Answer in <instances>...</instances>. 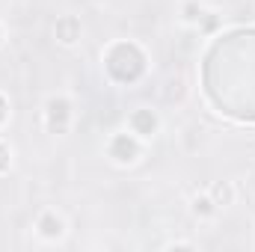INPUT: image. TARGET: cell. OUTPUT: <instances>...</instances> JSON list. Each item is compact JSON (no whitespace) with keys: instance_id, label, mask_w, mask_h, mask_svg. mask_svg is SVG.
I'll use <instances>...</instances> for the list:
<instances>
[{"instance_id":"cell-8","label":"cell","mask_w":255,"mask_h":252,"mask_svg":"<svg viewBox=\"0 0 255 252\" xmlns=\"http://www.w3.org/2000/svg\"><path fill=\"white\" fill-rule=\"evenodd\" d=\"M214 193H217V199H223V202H229V199H232V190H229V187H217Z\"/></svg>"},{"instance_id":"cell-1","label":"cell","mask_w":255,"mask_h":252,"mask_svg":"<svg viewBox=\"0 0 255 252\" xmlns=\"http://www.w3.org/2000/svg\"><path fill=\"white\" fill-rule=\"evenodd\" d=\"M110 157L116 163H133L139 157V142L133 139V133H116L110 139Z\"/></svg>"},{"instance_id":"cell-5","label":"cell","mask_w":255,"mask_h":252,"mask_svg":"<svg viewBox=\"0 0 255 252\" xmlns=\"http://www.w3.org/2000/svg\"><path fill=\"white\" fill-rule=\"evenodd\" d=\"M54 30H57V39H60L63 45H74V42L80 39V24H77V21H74L71 15H65V18H60Z\"/></svg>"},{"instance_id":"cell-2","label":"cell","mask_w":255,"mask_h":252,"mask_svg":"<svg viewBox=\"0 0 255 252\" xmlns=\"http://www.w3.org/2000/svg\"><path fill=\"white\" fill-rule=\"evenodd\" d=\"M128 125H130V133H136L139 139H148V136H154V130H157V116H154L151 110L139 107V110L130 113Z\"/></svg>"},{"instance_id":"cell-3","label":"cell","mask_w":255,"mask_h":252,"mask_svg":"<svg viewBox=\"0 0 255 252\" xmlns=\"http://www.w3.org/2000/svg\"><path fill=\"white\" fill-rule=\"evenodd\" d=\"M36 232H39L42 238H48V241H57V238H63L65 223L54 214V211H45V214L39 217V223H36Z\"/></svg>"},{"instance_id":"cell-4","label":"cell","mask_w":255,"mask_h":252,"mask_svg":"<svg viewBox=\"0 0 255 252\" xmlns=\"http://www.w3.org/2000/svg\"><path fill=\"white\" fill-rule=\"evenodd\" d=\"M63 116H68V119H71V107H68V101H65L63 95H54V98H48V110H45L48 127L54 130V127H57V119H63Z\"/></svg>"},{"instance_id":"cell-6","label":"cell","mask_w":255,"mask_h":252,"mask_svg":"<svg viewBox=\"0 0 255 252\" xmlns=\"http://www.w3.org/2000/svg\"><path fill=\"white\" fill-rule=\"evenodd\" d=\"M193 211H196V214H202V217H208V214H214V211H217V202H211L208 196H196V199H193Z\"/></svg>"},{"instance_id":"cell-7","label":"cell","mask_w":255,"mask_h":252,"mask_svg":"<svg viewBox=\"0 0 255 252\" xmlns=\"http://www.w3.org/2000/svg\"><path fill=\"white\" fill-rule=\"evenodd\" d=\"M6 166H9V151H6V145L0 142V172H3Z\"/></svg>"}]
</instances>
